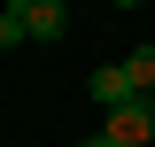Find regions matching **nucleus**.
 I'll return each instance as SVG.
<instances>
[{
	"instance_id": "nucleus-1",
	"label": "nucleus",
	"mask_w": 155,
	"mask_h": 147,
	"mask_svg": "<svg viewBox=\"0 0 155 147\" xmlns=\"http://www.w3.org/2000/svg\"><path fill=\"white\" fill-rule=\"evenodd\" d=\"M85 93L101 101V116H116V109H132V101H147V93L132 85V70H124V62H101V70L85 77Z\"/></svg>"
},
{
	"instance_id": "nucleus-2",
	"label": "nucleus",
	"mask_w": 155,
	"mask_h": 147,
	"mask_svg": "<svg viewBox=\"0 0 155 147\" xmlns=\"http://www.w3.org/2000/svg\"><path fill=\"white\" fill-rule=\"evenodd\" d=\"M101 139H109V147H147L155 139V101H132V109L101 116Z\"/></svg>"
},
{
	"instance_id": "nucleus-3",
	"label": "nucleus",
	"mask_w": 155,
	"mask_h": 147,
	"mask_svg": "<svg viewBox=\"0 0 155 147\" xmlns=\"http://www.w3.org/2000/svg\"><path fill=\"white\" fill-rule=\"evenodd\" d=\"M23 23H31V39H62L70 31V8L62 0H23Z\"/></svg>"
},
{
	"instance_id": "nucleus-4",
	"label": "nucleus",
	"mask_w": 155,
	"mask_h": 147,
	"mask_svg": "<svg viewBox=\"0 0 155 147\" xmlns=\"http://www.w3.org/2000/svg\"><path fill=\"white\" fill-rule=\"evenodd\" d=\"M0 47L16 54V47H31V23H23V0H8L0 8Z\"/></svg>"
},
{
	"instance_id": "nucleus-5",
	"label": "nucleus",
	"mask_w": 155,
	"mask_h": 147,
	"mask_svg": "<svg viewBox=\"0 0 155 147\" xmlns=\"http://www.w3.org/2000/svg\"><path fill=\"white\" fill-rule=\"evenodd\" d=\"M124 70H132V85H140V93L155 85V39H140L132 54H124Z\"/></svg>"
},
{
	"instance_id": "nucleus-6",
	"label": "nucleus",
	"mask_w": 155,
	"mask_h": 147,
	"mask_svg": "<svg viewBox=\"0 0 155 147\" xmlns=\"http://www.w3.org/2000/svg\"><path fill=\"white\" fill-rule=\"evenodd\" d=\"M78 147H109V139H101V132H93V139H78Z\"/></svg>"
}]
</instances>
